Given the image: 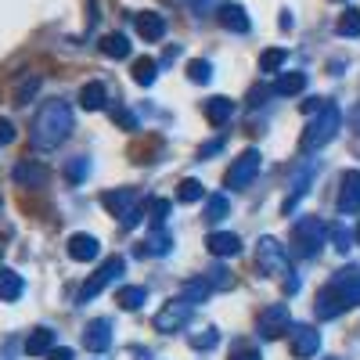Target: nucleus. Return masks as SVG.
I'll return each mask as SVG.
<instances>
[{
  "label": "nucleus",
  "instance_id": "obj_1",
  "mask_svg": "<svg viewBox=\"0 0 360 360\" xmlns=\"http://www.w3.org/2000/svg\"><path fill=\"white\" fill-rule=\"evenodd\" d=\"M69 134H72V108L65 101H47L33 119V148L54 152L58 144H65Z\"/></svg>",
  "mask_w": 360,
  "mask_h": 360
},
{
  "label": "nucleus",
  "instance_id": "obj_2",
  "mask_svg": "<svg viewBox=\"0 0 360 360\" xmlns=\"http://www.w3.org/2000/svg\"><path fill=\"white\" fill-rule=\"evenodd\" d=\"M339 127H342V112H339V105L328 101V105L317 112L314 123H307L303 137H299V148H303V152H321L324 144H332V141H335Z\"/></svg>",
  "mask_w": 360,
  "mask_h": 360
},
{
  "label": "nucleus",
  "instance_id": "obj_3",
  "mask_svg": "<svg viewBox=\"0 0 360 360\" xmlns=\"http://www.w3.org/2000/svg\"><path fill=\"white\" fill-rule=\"evenodd\" d=\"M324 238H328V227L321 217H299L292 224V252L303 259H314L324 245Z\"/></svg>",
  "mask_w": 360,
  "mask_h": 360
},
{
  "label": "nucleus",
  "instance_id": "obj_4",
  "mask_svg": "<svg viewBox=\"0 0 360 360\" xmlns=\"http://www.w3.org/2000/svg\"><path fill=\"white\" fill-rule=\"evenodd\" d=\"M123 270H127V259H123V256H108V259L94 270V274L86 278V285L79 288V303H90V299H98V295H101L119 274H123Z\"/></svg>",
  "mask_w": 360,
  "mask_h": 360
},
{
  "label": "nucleus",
  "instance_id": "obj_5",
  "mask_svg": "<svg viewBox=\"0 0 360 360\" xmlns=\"http://www.w3.org/2000/svg\"><path fill=\"white\" fill-rule=\"evenodd\" d=\"M256 173H259V152H256V148H249V152H242V155L231 162V169L224 176V188L242 191V188H249L252 180H256Z\"/></svg>",
  "mask_w": 360,
  "mask_h": 360
},
{
  "label": "nucleus",
  "instance_id": "obj_6",
  "mask_svg": "<svg viewBox=\"0 0 360 360\" xmlns=\"http://www.w3.org/2000/svg\"><path fill=\"white\" fill-rule=\"evenodd\" d=\"M285 332H292V314H288V307H285V303L266 307V310L259 314V339L274 342V339H281Z\"/></svg>",
  "mask_w": 360,
  "mask_h": 360
},
{
  "label": "nucleus",
  "instance_id": "obj_7",
  "mask_svg": "<svg viewBox=\"0 0 360 360\" xmlns=\"http://www.w3.org/2000/svg\"><path fill=\"white\" fill-rule=\"evenodd\" d=\"M259 266L274 278L288 274V252H285V245L278 242V238H263L259 242Z\"/></svg>",
  "mask_w": 360,
  "mask_h": 360
},
{
  "label": "nucleus",
  "instance_id": "obj_8",
  "mask_svg": "<svg viewBox=\"0 0 360 360\" xmlns=\"http://www.w3.org/2000/svg\"><path fill=\"white\" fill-rule=\"evenodd\" d=\"M188 317H191V307L188 303H180V299H173V303H166L159 314H155V332H166V335H173V332H180V328L188 324Z\"/></svg>",
  "mask_w": 360,
  "mask_h": 360
},
{
  "label": "nucleus",
  "instance_id": "obj_9",
  "mask_svg": "<svg viewBox=\"0 0 360 360\" xmlns=\"http://www.w3.org/2000/svg\"><path fill=\"white\" fill-rule=\"evenodd\" d=\"M332 288L339 292L346 307H360V266H342L332 278Z\"/></svg>",
  "mask_w": 360,
  "mask_h": 360
},
{
  "label": "nucleus",
  "instance_id": "obj_10",
  "mask_svg": "<svg viewBox=\"0 0 360 360\" xmlns=\"http://www.w3.org/2000/svg\"><path fill=\"white\" fill-rule=\"evenodd\" d=\"M321 349V332L314 324H295L292 328V356H299V360H307V356H314Z\"/></svg>",
  "mask_w": 360,
  "mask_h": 360
},
{
  "label": "nucleus",
  "instance_id": "obj_11",
  "mask_svg": "<svg viewBox=\"0 0 360 360\" xmlns=\"http://www.w3.org/2000/svg\"><path fill=\"white\" fill-rule=\"evenodd\" d=\"M83 346H86L90 353H105V349L112 346V321H105V317L90 321V324L83 328Z\"/></svg>",
  "mask_w": 360,
  "mask_h": 360
},
{
  "label": "nucleus",
  "instance_id": "obj_12",
  "mask_svg": "<svg viewBox=\"0 0 360 360\" xmlns=\"http://www.w3.org/2000/svg\"><path fill=\"white\" fill-rule=\"evenodd\" d=\"M339 213H360V173L356 169H349L346 176H342V188H339Z\"/></svg>",
  "mask_w": 360,
  "mask_h": 360
},
{
  "label": "nucleus",
  "instance_id": "obj_13",
  "mask_svg": "<svg viewBox=\"0 0 360 360\" xmlns=\"http://www.w3.org/2000/svg\"><path fill=\"white\" fill-rule=\"evenodd\" d=\"M209 295H213V285H209V278H188L184 285H180V292H176V299H180V303H188V307L209 303Z\"/></svg>",
  "mask_w": 360,
  "mask_h": 360
},
{
  "label": "nucleus",
  "instance_id": "obj_14",
  "mask_svg": "<svg viewBox=\"0 0 360 360\" xmlns=\"http://www.w3.org/2000/svg\"><path fill=\"white\" fill-rule=\"evenodd\" d=\"M65 249H69V256H72L76 263H90V259L101 256V242H98L94 234H72Z\"/></svg>",
  "mask_w": 360,
  "mask_h": 360
},
{
  "label": "nucleus",
  "instance_id": "obj_15",
  "mask_svg": "<svg viewBox=\"0 0 360 360\" xmlns=\"http://www.w3.org/2000/svg\"><path fill=\"white\" fill-rule=\"evenodd\" d=\"M205 249L213 252V256H220V259H227V256L242 252V238L231 234V231H213V234L205 238Z\"/></svg>",
  "mask_w": 360,
  "mask_h": 360
},
{
  "label": "nucleus",
  "instance_id": "obj_16",
  "mask_svg": "<svg viewBox=\"0 0 360 360\" xmlns=\"http://www.w3.org/2000/svg\"><path fill=\"white\" fill-rule=\"evenodd\" d=\"M314 176H317V162H307L303 169H299V176L292 180V195L281 202V213H285V217H288L292 209H295V202L307 195V188H310V180H314Z\"/></svg>",
  "mask_w": 360,
  "mask_h": 360
},
{
  "label": "nucleus",
  "instance_id": "obj_17",
  "mask_svg": "<svg viewBox=\"0 0 360 360\" xmlns=\"http://www.w3.org/2000/svg\"><path fill=\"white\" fill-rule=\"evenodd\" d=\"M217 22L224 29H231V33H249V15L242 4H220L217 8Z\"/></svg>",
  "mask_w": 360,
  "mask_h": 360
},
{
  "label": "nucleus",
  "instance_id": "obj_18",
  "mask_svg": "<svg viewBox=\"0 0 360 360\" xmlns=\"http://www.w3.org/2000/svg\"><path fill=\"white\" fill-rule=\"evenodd\" d=\"M134 202H137V195H134L130 188H119V191H105V195H101V205L108 209L112 217H119V220H123L130 209H134Z\"/></svg>",
  "mask_w": 360,
  "mask_h": 360
},
{
  "label": "nucleus",
  "instance_id": "obj_19",
  "mask_svg": "<svg viewBox=\"0 0 360 360\" xmlns=\"http://www.w3.org/2000/svg\"><path fill=\"white\" fill-rule=\"evenodd\" d=\"M342 310H349V307H346L342 299H339V292H335L332 285L317 292V317H321V321H335Z\"/></svg>",
  "mask_w": 360,
  "mask_h": 360
},
{
  "label": "nucleus",
  "instance_id": "obj_20",
  "mask_svg": "<svg viewBox=\"0 0 360 360\" xmlns=\"http://www.w3.org/2000/svg\"><path fill=\"white\" fill-rule=\"evenodd\" d=\"M134 22H137V33L144 37V40H162L166 37V18L162 15H155V11H141V15H134Z\"/></svg>",
  "mask_w": 360,
  "mask_h": 360
},
{
  "label": "nucleus",
  "instance_id": "obj_21",
  "mask_svg": "<svg viewBox=\"0 0 360 360\" xmlns=\"http://www.w3.org/2000/svg\"><path fill=\"white\" fill-rule=\"evenodd\" d=\"M79 105H83L86 112H101V108L108 105V90H105V83H98V79L83 83V90H79Z\"/></svg>",
  "mask_w": 360,
  "mask_h": 360
},
{
  "label": "nucleus",
  "instance_id": "obj_22",
  "mask_svg": "<svg viewBox=\"0 0 360 360\" xmlns=\"http://www.w3.org/2000/svg\"><path fill=\"white\" fill-rule=\"evenodd\" d=\"M15 184H22V188H44L47 184V169L40 162H18L15 166Z\"/></svg>",
  "mask_w": 360,
  "mask_h": 360
},
{
  "label": "nucleus",
  "instance_id": "obj_23",
  "mask_svg": "<svg viewBox=\"0 0 360 360\" xmlns=\"http://www.w3.org/2000/svg\"><path fill=\"white\" fill-rule=\"evenodd\" d=\"M22 292H25L22 274H15L11 266H0V299H4V303H15V299H22Z\"/></svg>",
  "mask_w": 360,
  "mask_h": 360
},
{
  "label": "nucleus",
  "instance_id": "obj_24",
  "mask_svg": "<svg viewBox=\"0 0 360 360\" xmlns=\"http://www.w3.org/2000/svg\"><path fill=\"white\" fill-rule=\"evenodd\" d=\"M299 90H307V72H281L270 86V94H281V98H295Z\"/></svg>",
  "mask_w": 360,
  "mask_h": 360
},
{
  "label": "nucleus",
  "instance_id": "obj_25",
  "mask_svg": "<svg viewBox=\"0 0 360 360\" xmlns=\"http://www.w3.org/2000/svg\"><path fill=\"white\" fill-rule=\"evenodd\" d=\"M51 349H54V332L51 328H33L29 339H25V353L29 356H47Z\"/></svg>",
  "mask_w": 360,
  "mask_h": 360
},
{
  "label": "nucleus",
  "instance_id": "obj_26",
  "mask_svg": "<svg viewBox=\"0 0 360 360\" xmlns=\"http://www.w3.org/2000/svg\"><path fill=\"white\" fill-rule=\"evenodd\" d=\"M205 115H209L213 127H224V123H231V115H234V101L231 98H209L205 101Z\"/></svg>",
  "mask_w": 360,
  "mask_h": 360
},
{
  "label": "nucleus",
  "instance_id": "obj_27",
  "mask_svg": "<svg viewBox=\"0 0 360 360\" xmlns=\"http://www.w3.org/2000/svg\"><path fill=\"white\" fill-rule=\"evenodd\" d=\"M173 249V234L166 227H152V234H148V252L152 256H169Z\"/></svg>",
  "mask_w": 360,
  "mask_h": 360
},
{
  "label": "nucleus",
  "instance_id": "obj_28",
  "mask_svg": "<svg viewBox=\"0 0 360 360\" xmlns=\"http://www.w3.org/2000/svg\"><path fill=\"white\" fill-rule=\"evenodd\" d=\"M155 76H159V62H155V58H137V62H134V79L141 86H152Z\"/></svg>",
  "mask_w": 360,
  "mask_h": 360
},
{
  "label": "nucleus",
  "instance_id": "obj_29",
  "mask_svg": "<svg viewBox=\"0 0 360 360\" xmlns=\"http://www.w3.org/2000/svg\"><path fill=\"white\" fill-rule=\"evenodd\" d=\"M148 299V292L141 288V285H127V288H119V295H115V303L123 307V310H141V303Z\"/></svg>",
  "mask_w": 360,
  "mask_h": 360
},
{
  "label": "nucleus",
  "instance_id": "obj_30",
  "mask_svg": "<svg viewBox=\"0 0 360 360\" xmlns=\"http://www.w3.org/2000/svg\"><path fill=\"white\" fill-rule=\"evenodd\" d=\"M227 213H231L227 195H209V202H205V220H209V224H220V220H227Z\"/></svg>",
  "mask_w": 360,
  "mask_h": 360
},
{
  "label": "nucleus",
  "instance_id": "obj_31",
  "mask_svg": "<svg viewBox=\"0 0 360 360\" xmlns=\"http://www.w3.org/2000/svg\"><path fill=\"white\" fill-rule=\"evenodd\" d=\"M101 51H105L108 58H130V40H127L123 33H108V37L101 40Z\"/></svg>",
  "mask_w": 360,
  "mask_h": 360
},
{
  "label": "nucleus",
  "instance_id": "obj_32",
  "mask_svg": "<svg viewBox=\"0 0 360 360\" xmlns=\"http://www.w3.org/2000/svg\"><path fill=\"white\" fill-rule=\"evenodd\" d=\"M202 198H205V188L198 184L195 176H191V180H180V184H176V202L191 205V202H202Z\"/></svg>",
  "mask_w": 360,
  "mask_h": 360
},
{
  "label": "nucleus",
  "instance_id": "obj_33",
  "mask_svg": "<svg viewBox=\"0 0 360 360\" xmlns=\"http://www.w3.org/2000/svg\"><path fill=\"white\" fill-rule=\"evenodd\" d=\"M285 62H288V51H285V47H270V51L259 54V69H263V72H281Z\"/></svg>",
  "mask_w": 360,
  "mask_h": 360
},
{
  "label": "nucleus",
  "instance_id": "obj_34",
  "mask_svg": "<svg viewBox=\"0 0 360 360\" xmlns=\"http://www.w3.org/2000/svg\"><path fill=\"white\" fill-rule=\"evenodd\" d=\"M335 33H339V37H360V11H356V8L342 11V18H339V25H335Z\"/></svg>",
  "mask_w": 360,
  "mask_h": 360
},
{
  "label": "nucleus",
  "instance_id": "obj_35",
  "mask_svg": "<svg viewBox=\"0 0 360 360\" xmlns=\"http://www.w3.org/2000/svg\"><path fill=\"white\" fill-rule=\"evenodd\" d=\"M37 90H40V76H25V79L15 86V105H29Z\"/></svg>",
  "mask_w": 360,
  "mask_h": 360
},
{
  "label": "nucleus",
  "instance_id": "obj_36",
  "mask_svg": "<svg viewBox=\"0 0 360 360\" xmlns=\"http://www.w3.org/2000/svg\"><path fill=\"white\" fill-rule=\"evenodd\" d=\"M191 346L202 349V353H205V349H217V346H220V332H217V328H202V332L191 335Z\"/></svg>",
  "mask_w": 360,
  "mask_h": 360
},
{
  "label": "nucleus",
  "instance_id": "obj_37",
  "mask_svg": "<svg viewBox=\"0 0 360 360\" xmlns=\"http://www.w3.org/2000/svg\"><path fill=\"white\" fill-rule=\"evenodd\" d=\"M188 79L191 83H209L213 79V65H209L205 58H195V62H188Z\"/></svg>",
  "mask_w": 360,
  "mask_h": 360
},
{
  "label": "nucleus",
  "instance_id": "obj_38",
  "mask_svg": "<svg viewBox=\"0 0 360 360\" xmlns=\"http://www.w3.org/2000/svg\"><path fill=\"white\" fill-rule=\"evenodd\" d=\"M169 202L166 198H152V202H148V220H152V227H162L166 224V217H169Z\"/></svg>",
  "mask_w": 360,
  "mask_h": 360
},
{
  "label": "nucleus",
  "instance_id": "obj_39",
  "mask_svg": "<svg viewBox=\"0 0 360 360\" xmlns=\"http://www.w3.org/2000/svg\"><path fill=\"white\" fill-rule=\"evenodd\" d=\"M209 285H213V288H234L231 270L227 266H213V270H209Z\"/></svg>",
  "mask_w": 360,
  "mask_h": 360
},
{
  "label": "nucleus",
  "instance_id": "obj_40",
  "mask_svg": "<svg viewBox=\"0 0 360 360\" xmlns=\"http://www.w3.org/2000/svg\"><path fill=\"white\" fill-rule=\"evenodd\" d=\"M332 242H335V249H339V252H349V245H353V234H349L346 227H332Z\"/></svg>",
  "mask_w": 360,
  "mask_h": 360
},
{
  "label": "nucleus",
  "instance_id": "obj_41",
  "mask_svg": "<svg viewBox=\"0 0 360 360\" xmlns=\"http://www.w3.org/2000/svg\"><path fill=\"white\" fill-rule=\"evenodd\" d=\"M86 169H90V162L79 155V159H72V162H69V169H65V173H69V180H83V176H86Z\"/></svg>",
  "mask_w": 360,
  "mask_h": 360
},
{
  "label": "nucleus",
  "instance_id": "obj_42",
  "mask_svg": "<svg viewBox=\"0 0 360 360\" xmlns=\"http://www.w3.org/2000/svg\"><path fill=\"white\" fill-rule=\"evenodd\" d=\"M231 360H263V356H259V349H252V346H234Z\"/></svg>",
  "mask_w": 360,
  "mask_h": 360
},
{
  "label": "nucleus",
  "instance_id": "obj_43",
  "mask_svg": "<svg viewBox=\"0 0 360 360\" xmlns=\"http://www.w3.org/2000/svg\"><path fill=\"white\" fill-rule=\"evenodd\" d=\"M15 141V123L11 119H0V144H11Z\"/></svg>",
  "mask_w": 360,
  "mask_h": 360
},
{
  "label": "nucleus",
  "instance_id": "obj_44",
  "mask_svg": "<svg viewBox=\"0 0 360 360\" xmlns=\"http://www.w3.org/2000/svg\"><path fill=\"white\" fill-rule=\"evenodd\" d=\"M115 123H119V127H127V130H137V119H134L130 112H115Z\"/></svg>",
  "mask_w": 360,
  "mask_h": 360
},
{
  "label": "nucleus",
  "instance_id": "obj_45",
  "mask_svg": "<svg viewBox=\"0 0 360 360\" xmlns=\"http://www.w3.org/2000/svg\"><path fill=\"white\" fill-rule=\"evenodd\" d=\"M47 360H72V349H69V346H54V349L47 353Z\"/></svg>",
  "mask_w": 360,
  "mask_h": 360
},
{
  "label": "nucleus",
  "instance_id": "obj_46",
  "mask_svg": "<svg viewBox=\"0 0 360 360\" xmlns=\"http://www.w3.org/2000/svg\"><path fill=\"white\" fill-rule=\"evenodd\" d=\"M137 224H141V209H137V205H134V209H130V213H127V217H123V227H127V231H130V227H137Z\"/></svg>",
  "mask_w": 360,
  "mask_h": 360
},
{
  "label": "nucleus",
  "instance_id": "obj_47",
  "mask_svg": "<svg viewBox=\"0 0 360 360\" xmlns=\"http://www.w3.org/2000/svg\"><path fill=\"white\" fill-rule=\"evenodd\" d=\"M324 105H328L324 98H310V101H303V112H321Z\"/></svg>",
  "mask_w": 360,
  "mask_h": 360
},
{
  "label": "nucleus",
  "instance_id": "obj_48",
  "mask_svg": "<svg viewBox=\"0 0 360 360\" xmlns=\"http://www.w3.org/2000/svg\"><path fill=\"white\" fill-rule=\"evenodd\" d=\"M263 94H266L263 86H252V90H249V105H263Z\"/></svg>",
  "mask_w": 360,
  "mask_h": 360
},
{
  "label": "nucleus",
  "instance_id": "obj_49",
  "mask_svg": "<svg viewBox=\"0 0 360 360\" xmlns=\"http://www.w3.org/2000/svg\"><path fill=\"white\" fill-rule=\"evenodd\" d=\"M220 148H224V141H213V144H205V148H202L198 155H202V159H209V155H213V152H220Z\"/></svg>",
  "mask_w": 360,
  "mask_h": 360
},
{
  "label": "nucleus",
  "instance_id": "obj_50",
  "mask_svg": "<svg viewBox=\"0 0 360 360\" xmlns=\"http://www.w3.org/2000/svg\"><path fill=\"white\" fill-rule=\"evenodd\" d=\"M356 242H360V227H356Z\"/></svg>",
  "mask_w": 360,
  "mask_h": 360
}]
</instances>
